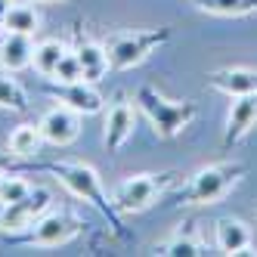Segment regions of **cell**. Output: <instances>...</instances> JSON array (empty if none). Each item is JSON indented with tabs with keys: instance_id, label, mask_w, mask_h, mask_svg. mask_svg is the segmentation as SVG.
Segmentation results:
<instances>
[{
	"instance_id": "484cf974",
	"label": "cell",
	"mask_w": 257,
	"mask_h": 257,
	"mask_svg": "<svg viewBox=\"0 0 257 257\" xmlns=\"http://www.w3.org/2000/svg\"><path fill=\"white\" fill-rule=\"evenodd\" d=\"M0 180H4V171H0Z\"/></svg>"
},
{
	"instance_id": "7c38bea8",
	"label": "cell",
	"mask_w": 257,
	"mask_h": 257,
	"mask_svg": "<svg viewBox=\"0 0 257 257\" xmlns=\"http://www.w3.org/2000/svg\"><path fill=\"white\" fill-rule=\"evenodd\" d=\"M75 56L81 62V71H84V81L90 84H99L105 75H108V68H112V62H108V53L102 47V41H93V38H87V34L78 28L75 31Z\"/></svg>"
},
{
	"instance_id": "9a60e30c",
	"label": "cell",
	"mask_w": 257,
	"mask_h": 257,
	"mask_svg": "<svg viewBox=\"0 0 257 257\" xmlns=\"http://www.w3.org/2000/svg\"><path fill=\"white\" fill-rule=\"evenodd\" d=\"M34 59V38L31 34H16V31H4L0 34V68L4 71H25L31 68Z\"/></svg>"
},
{
	"instance_id": "6da1fadb",
	"label": "cell",
	"mask_w": 257,
	"mask_h": 257,
	"mask_svg": "<svg viewBox=\"0 0 257 257\" xmlns=\"http://www.w3.org/2000/svg\"><path fill=\"white\" fill-rule=\"evenodd\" d=\"M134 105L146 115V121L152 124V131L158 140H174L198 118V105L192 99H168L164 93L152 84H143L134 96Z\"/></svg>"
},
{
	"instance_id": "cb8c5ba5",
	"label": "cell",
	"mask_w": 257,
	"mask_h": 257,
	"mask_svg": "<svg viewBox=\"0 0 257 257\" xmlns=\"http://www.w3.org/2000/svg\"><path fill=\"white\" fill-rule=\"evenodd\" d=\"M10 4H13V0H0V25H4V19H7V10H10Z\"/></svg>"
},
{
	"instance_id": "7402d4cb",
	"label": "cell",
	"mask_w": 257,
	"mask_h": 257,
	"mask_svg": "<svg viewBox=\"0 0 257 257\" xmlns=\"http://www.w3.org/2000/svg\"><path fill=\"white\" fill-rule=\"evenodd\" d=\"M50 81H56V84H71V81H84V71H81V62L75 56V50H65V56L59 59L56 71L50 75Z\"/></svg>"
},
{
	"instance_id": "603a6c76",
	"label": "cell",
	"mask_w": 257,
	"mask_h": 257,
	"mask_svg": "<svg viewBox=\"0 0 257 257\" xmlns=\"http://www.w3.org/2000/svg\"><path fill=\"white\" fill-rule=\"evenodd\" d=\"M31 189H34V183H28L25 177H10V174H4V180H0V205H13V201L25 198Z\"/></svg>"
},
{
	"instance_id": "5b68a950",
	"label": "cell",
	"mask_w": 257,
	"mask_h": 257,
	"mask_svg": "<svg viewBox=\"0 0 257 257\" xmlns=\"http://www.w3.org/2000/svg\"><path fill=\"white\" fill-rule=\"evenodd\" d=\"M177 171H164V174H134L121 180L115 192H112V205L118 214H143L149 211L155 201L168 192L177 183Z\"/></svg>"
},
{
	"instance_id": "e0dca14e",
	"label": "cell",
	"mask_w": 257,
	"mask_h": 257,
	"mask_svg": "<svg viewBox=\"0 0 257 257\" xmlns=\"http://www.w3.org/2000/svg\"><path fill=\"white\" fill-rule=\"evenodd\" d=\"M7 149L13 155H19V158H34V155L44 149L41 127L38 124H19V127H13L10 137H7Z\"/></svg>"
},
{
	"instance_id": "5bb4252c",
	"label": "cell",
	"mask_w": 257,
	"mask_h": 257,
	"mask_svg": "<svg viewBox=\"0 0 257 257\" xmlns=\"http://www.w3.org/2000/svg\"><path fill=\"white\" fill-rule=\"evenodd\" d=\"M208 84L226 96H248V93H257V68H248V65L217 68L208 75Z\"/></svg>"
},
{
	"instance_id": "ba28073f",
	"label": "cell",
	"mask_w": 257,
	"mask_h": 257,
	"mask_svg": "<svg viewBox=\"0 0 257 257\" xmlns=\"http://www.w3.org/2000/svg\"><path fill=\"white\" fill-rule=\"evenodd\" d=\"M134 102L127 99L124 93H118L112 99V105L105 108V131H102V143H105V149L108 152H121L127 140L134 137V124H137V112H134Z\"/></svg>"
},
{
	"instance_id": "d6986e66",
	"label": "cell",
	"mask_w": 257,
	"mask_h": 257,
	"mask_svg": "<svg viewBox=\"0 0 257 257\" xmlns=\"http://www.w3.org/2000/svg\"><path fill=\"white\" fill-rule=\"evenodd\" d=\"M65 50H68V44L59 41V38H47V41H41V44H34V59H31L34 71H38V75H44V78H50L53 71H56L59 59L65 56Z\"/></svg>"
},
{
	"instance_id": "277c9868",
	"label": "cell",
	"mask_w": 257,
	"mask_h": 257,
	"mask_svg": "<svg viewBox=\"0 0 257 257\" xmlns=\"http://www.w3.org/2000/svg\"><path fill=\"white\" fill-rule=\"evenodd\" d=\"M168 41H171L168 28H143V31H112V34H105L102 47L108 53L112 68L127 71V68H137L140 62H146Z\"/></svg>"
},
{
	"instance_id": "d4e9b609",
	"label": "cell",
	"mask_w": 257,
	"mask_h": 257,
	"mask_svg": "<svg viewBox=\"0 0 257 257\" xmlns=\"http://www.w3.org/2000/svg\"><path fill=\"white\" fill-rule=\"evenodd\" d=\"M44 4H59V0H44Z\"/></svg>"
},
{
	"instance_id": "ac0fdd59",
	"label": "cell",
	"mask_w": 257,
	"mask_h": 257,
	"mask_svg": "<svg viewBox=\"0 0 257 257\" xmlns=\"http://www.w3.org/2000/svg\"><path fill=\"white\" fill-rule=\"evenodd\" d=\"M0 31H16V34H31L34 38V34L41 31V13L31 4H10Z\"/></svg>"
},
{
	"instance_id": "44dd1931",
	"label": "cell",
	"mask_w": 257,
	"mask_h": 257,
	"mask_svg": "<svg viewBox=\"0 0 257 257\" xmlns=\"http://www.w3.org/2000/svg\"><path fill=\"white\" fill-rule=\"evenodd\" d=\"M198 10L211 16H248L257 13V0H192Z\"/></svg>"
},
{
	"instance_id": "ffe728a7",
	"label": "cell",
	"mask_w": 257,
	"mask_h": 257,
	"mask_svg": "<svg viewBox=\"0 0 257 257\" xmlns=\"http://www.w3.org/2000/svg\"><path fill=\"white\" fill-rule=\"evenodd\" d=\"M0 108L28 112V90L13 78V71H0Z\"/></svg>"
},
{
	"instance_id": "4fadbf2b",
	"label": "cell",
	"mask_w": 257,
	"mask_h": 257,
	"mask_svg": "<svg viewBox=\"0 0 257 257\" xmlns=\"http://www.w3.org/2000/svg\"><path fill=\"white\" fill-rule=\"evenodd\" d=\"M214 242L220 254H248L251 251V226L238 217H220L214 223Z\"/></svg>"
},
{
	"instance_id": "30bf717a",
	"label": "cell",
	"mask_w": 257,
	"mask_h": 257,
	"mask_svg": "<svg viewBox=\"0 0 257 257\" xmlns=\"http://www.w3.org/2000/svg\"><path fill=\"white\" fill-rule=\"evenodd\" d=\"M50 96L59 99L68 108H75L78 115H99L105 108L102 93L96 90V84H90V81H71V84H56L53 81L50 84Z\"/></svg>"
},
{
	"instance_id": "2e32d148",
	"label": "cell",
	"mask_w": 257,
	"mask_h": 257,
	"mask_svg": "<svg viewBox=\"0 0 257 257\" xmlns=\"http://www.w3.org/2000/svg\"><path fill=\"white\" fill-rule=\"evenodd\" d=\"M158 254H168V257H198V254H208L205 238L198 235L195 223H186L183 229H177L168 242L158 248Z\"/></svg>"
},
{
	"instance_id": "7a4b0ae2",
	"label": "cell",
	"mask_w": 257,
	"mask_h": 257,
	"mask_svg": "<svg viewBox=\"0 0 257 257\" xmlns=\"http://www.w3.org/2000/svg\"><path fill=\"white\" fill-rule=\"evenodd\" d=\"M245 174H248L245 161H217L208 168H198L186 186L177 192V201L180 205H214V201L226 198L229 189Z\"/></svg>"
},
{
	"instance_id": "8992f818",
	"label": "cell",
	"mask_w": 257,
	"mask_h": 257,
	"mask_svg": "<svg viewBox=\"0 0 257 257\" xmlns=\"http://www.w3.org/2000/svg\"><path fill=\"white\" fill-rule=\"evenodd\" d=\"M53 192L47 186H34L25 198L13 201V205H0V235H25L38 220L50 211Z\"/></svg>"
},
{
	"instance_id": "3957f363",
	"label": "cell",
	"mask_w": 257,
	"mask_h": 257,
	"mask_svg": "<svg viewBox=\"0 0 257 257\" xmlns=\"http://www.w3.org/2000/svg\"><path fill=\"white\" fill-rule=\"evenodd\" d=\"M47 171L56 177L75 198L87 201L90 208H96V211L108 220V223H112V229H121L118 211H115L112 201L105 198V192H102V180H99V174L90 168V164H84V161H53Z\"/></svg>"
},
{
	"instance_id": "52a82bcc",
	"label": "cell",
	"mask_w": 257,
	"mask_h": 257,
	"mask_svg": "<svg viewBox=\"0 0 257 257\" xmlns=\"http://www.w3.org/2000/svg\"><path fill=\"white\" fill-rule=\"evenodd\" d=\"M81 229H84L81 217H75L71 211H47L22 238L34 248H59V245L75 242Z\"/></svg>"
},
{
	"instance_id": "9c48e42d",
	"label": "cell",
	"mask_w": 257,
	"mask_h": 257,
	"mask_svg": "<svg viewBox=\"0 0 257 257\" xmlns=\"http://www.w3.org/2000/svg\"><path fill=\"white\" fill-rule=\"evenodd\" d=\"M38 127L44 134V143H50V146H71L81 137V115L75 112V108H68V105L59 102V105L47 108V112L41 115Z\"/></svg>"
},
{
	"instance_id": "8fae6325",
	"label": "cell",
	"mask_w": 257,
	"mask_h": 257,
	"mask_svg": "<svg viewBox=\"0 0 257 257\" xmlns=\"http://www.w3.org/2000/svg\"><path fill=\"white\" fill-rule=\"evenodd\" d=\"M254 127H257V93L232 96L229 115H226V131H223V149L238 146Z\"/></svg>"
}]
</instances>
